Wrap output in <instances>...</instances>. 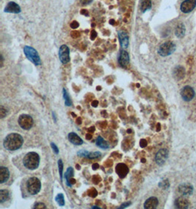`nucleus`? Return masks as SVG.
<instances>
[{
    "label": "nucleus",
    "mask_w": 196,
    "mask_h": 209,
    "mask_svg": "<svg viewBox=\"0 0 196 209\" xmlns=\"http://www.w3.org/2000/svg\"><path fill=\"white\" fill-rule=\"evenodd\" d=\"M118 34L121 46L123 49H127L129 44V38L127 32L124 30H120L118 31Z\"/></svg>",
    "instance_id": "ddd939ff"
},
{
    "label": "nucleus",
    "mask_w": 196,
    "mask_h": 209,
    "mask_svg": "<svg viewBox=\"0 0 196 209\" xmlns=\"http://www.w3.org/2000/svg\"><path fill=\"white\" fill-rule=\"evenodd\" d=\"M175 35L178 38H182L185 35V27H184V24L181 23L177 26L176 28H175Z\"/></svg>",
    "instance_id": "5701e85b"
},
{
    "label": "nucleus",
    "mask_w": 196,
    "mask_h": 209,
    "mask_svg": "<svg viewBox=\"0 0 196 209\" xmlns=\"http://www.w3.org/2000/svg\"><path fill=\"white\" fill-rule=\"evenodd\" d=\"M65 179H66V185H67L68 186H69V187H71L72 186L71 181L72 179H73V177H74V169L73 167H69L66 170V172L65 173Z\"/></svg>",
    "instance_id": "aec40b11"
},
{
    "label": "nucleus",
    "mask_w": 196,
    "mask_h": 209,
    "mask_svg": "<svg viewBox=\"0 0 196 209\" xmlns=\"http://www.w3.org/2000/svg\"><path fill=\"white\" fill-rule=\"evenodd\" d=\"M92 208H93V209H101V208H100V207H97V206H93V207H92Z\"/></svg>",
    "instance_id": "de8ad7c7"
},
{
    "label": "nucleus",
    "mask_w": 196,
    "mask_h": 209,
    "mask_svg": "<svg viewBox=\"0 0 196 209\" xmlns=\"http://www.w3.org/2000/svg\"><path fill=\"white\" fill-rule=\"evenodd\" d=\"M96 144L97 146H99V147H101V148L102 149H108L109 147H110L108 142H107L105 140H104V138L101 136H99L97 137L96 141Z\"/></svg>",
    "instance_id": "4be33fe9"
},
{
    "label": "nucleus",
    "mask_w": 196,
    "mask_h": 209,
    "mask_svg": "<svg viewBox=\"0 0 196 209\" xmlns=\"http://www.w3.org/2000/svg\"><path fill=\"white\" fill-rule=\"evenodd\" d=\"M116 173L118 174V175L121 178H123L127 175V174L129 173V167H127L126 164L123 163H120L118 164L115 167Z\"/></svg>",
    "instance_id": "2eb2a0df"
},
{
    "label": "nucleus",
    "mask_w": 196,
    "mask_h": 209,
    "mask_svg": "<svg viewBox=\"0 0 196 209\" xmlns=\"http://www.w3.org/2000/svg\"><path fill=\"white\" fill-rule=\"evenodd\" d=\"M79 2L82 5H90L93 2V0H79Z\"/></svg>",
    "instance_id": "c9c22d12"
},
{
    "label": "nucleus",
    "mask_w": 196,
    "mask_h": 209,
    "mask_svg": "<svg viewBox=\"0 0 196 209\" xmlns=\"http://www.w3.org/2000/svg\"><path fill=\"white\" fill-rule=\"evenodd\" d=\"M99 105V101H94L92 102V106L93 107H96Z\"/></svg>",
    "instance_id": "ea45409f"
},
{
    "label": "nucleus",
    "mask_w": 196,
    "mask_h": 209,
    "mask_svg": "<svg viewBox=\"0 0 196 209\" xmlns=\"http://www.w3.org/2000/svg\"><path fill=\"white\" fill-rule=\"evenodd\" d=\"M101 153L99 152V151H96V152H89L88 156L86 157V159H96L101 157Z\"/></svg>",
    "instance_id": "cd10ccee"
},
{
    "label": "nucleus",
    "mask_w": 196,
    "mask_h": 209,
    "mask_svg": "<svg viewBox=\"0 0 196 209\" xmlns=\"http://www.w3.org/2000/svg\"><path fill=\"white\" fill-rule=\"evenodd\" d=\"M81 14L85 15V16H88V12L86 10H81Z\"/></svg>",
    "instance_id": "79ce46f5"
},
{
    "label": "nucleus",
    "mask_w": 196,
    "mask_h": 209,
    "mask_svg": "<svg viewBox=\"0 0 196 209\" xmlns=\"http://www.w3.org/2000/svg\"><path fill=\"white\" fill-rule=\"evenodd\" d=\"M62 95H63V99L65 100V104L67 106H71L72 105V101L69 95H68L67 90L66 89H62Z\"/></svg>",
    "instance_id": "a878e982"
},
{
    "label": "nucleus",
    "mask_w": 196,
    "mask_h": 209,
    "mask_svg": "<svg viewBox=\"0 0 196 209\" xmlns=\"http://www.w3.org/2000/svg\"><path fill=\"white\" fill-rule=\"evenodd\" d=\"M196 6V0H185L181 5V10L184 13H188L194 10Z\"/></svg>",
    "instance_id": "f8f14e48"
},
{
    "label": "nucleus",
    "mask_w": 196,
    "mask_h": 209,
    "mask_svg": "<svg viewBox=\"0 0 196 209\" xmlns=\"http://www.w3.org/2000/svg\"><path fill=\"white\" fill-rule=\"evenodd\" d=\"M26 187L29 195H36L41 189V182L38 177H32L27 180Z\"/></svg>",
    "instance_id": "7ed1b4c3"
},
{
    "label": "nucleus",
    "mask_w": 196,
    "mask_h": 209,
    "mask_svg": "<svg viewBox=\"0 0 196 209\" xmlns=\"http://www.w3.org/2000/svg\"><path fill=\"white\" fill-rule=\"evenodd\" d=\"M181 95H182L183 100H184L185 101H190L195 96V91L191 87L186 86L181 91Z\"/></svg>",
    "instance_id": "9b49d317"
},
{
    "label": "nucleus",
    "mask_w": 196,
    "mask_h": 209,
    "mask_svg": "<svg viewBox=\"0 0 196 209\" xmlns=\"http://www.w3.org/2000/svg\"><path fill=\"white\" fill-rule=\"evenodd\" d=\"M159 205V200L156 197H151L145 200L144 203V208L145 209H154L156 208Z\"/></svg>",
    "instance_id": "f3484780"
},
{
    "label": "nucleus",
    "mask_w": 196,
    "mask_h": 209,
    "mask_svg": "<svg viewBox=\"0 0 196 209\" xmlns=\"http://www.w3.org/2000/svg\"><path fill=\"white\" fill-rule=\"evenodd\" d=\"M169 153L167 149H160L155 156V162L160 166H162L167 161Z\"/></svg>",
    "instance_id": "6e6552de"
},
{
    "label": "nucleus",
    "mask_w": 196,
    "mask_h": 209,
    "mask_svg": "<svg viewBox=\"0 0 196 209\" xmlns=\"http://www.w3.org/2000/svg\"><path fill=\"white\" fill-rule=\"evenodd\" d=\"M52 117H53V119H54V121H55V123H57V117H56V114H55V112H52Z\"/></svg>",
    "instance_id": "37998d69"
},
{
    "label": "nucleus",
    "mask_w": 196,
    "mask_h": 209,
    "mask_svg": "<svg viewBox=\"0 0 196 209\" xmlns=\"http://www.w3.org/2000/svg\"><path fill=\"white\" fill-rule=\"evenodd\" d=\"M77 122H78V124H81V119L80 118H78V120H77Z\"/></svg>",
    "instance_id": "8fccbe9b"
},
{
    "label": "nucleus",
    "mask_w": 196,
    "mask_h": 209,
    "mask_svg": "<svg viewBox=\"0 0 196 209\" xmlns=\"http://www.w3.org/2000/svg\"><path fill=\"white\" fill-rule=\"evenodd\" d=\"M92 168H93V170H97L99 168V165L98 164H93V166H92Z\"/></svg>",
    "instance_id": "a19ab883"
},
{
    "label": "nucleus",
    "mask_w": 196,
    "mask_h": 209,
    "mask_svg": "<svg viewBox=\"0 0 196 209\" xmlns=\"http://www.w3.org/2000/svg\"><path fill=\"white\" fill-rule=\"evenodd\" d=\"M175 207L176 208L184 209L187 208L190 206V203L185 197H180L175 200Z\"/></svg>",
    "instance_id": "dca6fc26"
},
{
    "label": "nucleus",
    "mask_w": 196,
    "mask_h": 209,
    "mask_svg": "<svg viewBox=\"0 0 196 209\" xmlns=\"http://www.w3.org/2000/svg\"><path fill=\"white\" fill-rule=\"evenodd\" d=\"M92 138V135H90V134H87L86 135V139L87 140H90V139Z\"/></svg>",
    "instance_id": "a18cd8bd"
},
{
    "label": "nucleus",
    "mask_w": 196,
    "mask_h": 209,
    "mask_svg": "<svg viewBox=\"0 0 196 209\" xmlns=\"http://www.w3.org/2000/svg\"><path fill=\"white\" fill-rule=\"evenodd\" d=\"M55 201L57 204L60 206H65V198L64 195L62 193L58 194L56 197H55Z\"/></svg>",
    "instance_id": "bb28decb"
},
{
    "label": "nucleus",
    "mask_w": 196,
    "mask_h": 209,
    "mask_svg": "<svg viewBox=\"0 0 196 209\" xmlns=\"http://www.w3.org/2000/svg\"><path fill=\"white\" fill-rule=\"evenodd\" d=\"M68 140L74 145H81L83 144V141L80 136L74 132L69 133L68 135Z\"/></svg>",
    "instance_id": "6ab92c4d"
},
{
    "label": "nucleus",
    "mask_w": 196,
    "mask_h": 209,
    "mask_svg": "<svg viewBox=\"0 0 196 209\" xmlns=\"http://www.w3.org/2000/svg\"><path fill=\"white\" fill-rule=\"evenodd\" d=\"M3 61H4L3 56H2V55H1V68L3 66Z\"/></svg>",
    "instance_id": "49530a36"
},
{
    "label": "nucleus",
    "mask_w": 196,
    "mask_h": 209,
    "mask_svg": "<svg viewBox=\"0 0 196 209\" xmlns=\"http://www.w3.org/2000/svg\"><path fill=\"white\" fill-rule=\"evenodd\" d=\"M148 145V142L145 140H141L140 142V145L141 147H145Z\"/></svg>",
    "instance_id": "e433bc0d"
},
{
    "label": "nucleus",
    "mask_w": 196,
    "mask_h": 209,
    "mask_svg": "<svg viewBox=\"0 0 196 209\" xmlns=\"http://www.w3.org/2000/svg\"><path fill=\"white\" fill-rule=\"evenodd\" d=\"M151 0H142L140 4V10L143 13L150 10L151 8Z\"/></svg>",
    "instance_id": "b1692460"
},
{
    "label": "nucleus",
    "mask_w": 196,
    "mask_h": 209,
    "mask_svg": "<svg viewBox=\"0 0 196 209\" xmlns=\"http://www.w3.org/2000/svg\"><path fill=\"white\" fill-rule=\"evenodd\" d=\"M141 162H145V159H142V160H141Z\"/></svg>",
    "instance_id": "3c124183"
},
{
    "label": "nucleus",
    "mask_w": 196,
    "mask_h": 209,
    "mask_svg": "<svg viewBox=\"0 0 196 209\" xmlns=\"http://www.w3.org/2000/svg\"><path fill=\"white\" fill-rule=\"evenodd\" d=\"M24 138L21 134L17 133H11L5 138L3 146L5 148L10 151H17L23 145Z\"/></svg>",
    "instance_id": "f257e3e1"
},
{
    "label": "nucleus",
    "mask_w": 196,
    "mask_h": 209,
    "mask_svg": "<svg viewBox=\"0 0 196 209\" xmlns=\"http://www.w3.org/2000/svg\"><path fill=\"white\" fill-rule=\"evenodd\" d=\"M59 58L62 64H67L70 62V49L66 45H62L59 49Z\"/></svg>",
    "instance_id": "0eeeda50"
},
{
    "label": "nucleus",
    "mask_w": 196,
    "mask_h": 209,
    "mask_svg": "<svg viewBox=\"0 0 196 209\" xmlns=\"http://www.w3.org/2000/svg\"><path fill=\"white\" fill-rule=\"evenodd\" d=\"M88 131H89V132H94V131H95V127H90V129H88Z\"/></svg>",
    "instance_id": "c03bdc74"
},
{
    "label": "nucleus",
    "mask_w": 196,
    "mask_h": 209,
    "mask_svg": "<svg viewBox=\"0 0 196 209\" xmlns=\"http://www.w3.org/2000/svg\"><path fill=\"white\" fill-rule=\"evenodd\" d=\"M18 123L19 126L24 130H29L32 127L33 121L32 118L27 114H22L18 117Z\"/></svg>",
    "instance_id": "423d86ee"
},
{
    "label": "nucleus",
    "mask_w": 196,
    "mask_h": 209,
    "mask_svg": "<svg viewBox=\"0 0 196 209\" xmlns=\"http://www.w3.org/2000/svg\"><path fill=\"white\" fill-rule=\"evenodd\" d=\"M110 23L111 24H114V23H115V21H114V20H110Z\"/></svg>",
    "instance_id": "09e8293b"
},
{
    "label": "nucleus",
    "mask_w": 196,
    "mask_h": 209,
    "mask_svg": "<svg viewBox=\"0 0 196 209\" xmlns=\"http://www.w3.org/2000/svg\"><path fill=\"white\" fill-rule=\"evenodd\" d=\"M159 186H160V188H163V189H167V188L170 187L169 181H168V179H164V180L160 181V182L159 183Z\"/></svg>",
    "instance_id": "c756f323"
},
{
    "label": "nucleus",
    "mask_w": 196,
    "mask_h": 209,
    "mask_svg": "<svg viewBox=\"0 0 196 209\" xmlns=\"http://www.w3.org/2000/svg\"><path fill=\"white\" fill-rule=\"evenodd\" d=\"M173 76L177 80H180L184 77V68L182 66H178L173 70Z\"/></svg>",
    "instance_id": "412c9836"
},
{
    "label": "nucleus",
    "mask_w": 196,
    "mask_h": 209,
    "mask_svg": "<svg viewBox=\"0 0 196 209\" xmlns=\"http://www.w3.org/2000/svg\"><path fill=\"white\" fill-rule=\"evenodd\" d=\"M33 208H36V209H46L47 208V206H46V205L44 204L43 203H36V204H35L34 207H33Z\"/></svg>",
    "instance_id": "2f4dec72"
},
{
    "label": "nucleus",
    "mask_w": 196,
    "mask_h": 209,
    "mask_svg": "<svg viewBox=\"0 0 196 209\" xmlns=\"http://www.w3.org/2000/svg\"><path fill=\"white\" fill-rule=\"evenodd\" d=\"M51 149L53 150V151L55 152V154H58L59 153V148L57 147V146L55 145V143H53V142H51Z\"/></svg>",
    "instance_id": "473e14b6"
},
{
    "label": "nucleus",
    "mask_w": 196,
    "mask_h": 209,
    "mask_svg": "<svg viewBox=\"0 0 196 209\" xmlns=\"http://www.w3.org/2000/svg\"><path fill=\"white\" fill-rule=\"evenodd\" d=\"M178 192L183 196L191 195L193 192V186L190 183H184L179 186Z\"/></svg>",
    "instance_id": "9d476101"
},
{
    "label": "nucleus",
    "mask_w": 196,
    "mask_h": 209,
    "mask_svg": "<svg viewBox=\"0 0 196 209\" xmlns=\"http://www.w3.org/2000/svg\"><path fill=\"white\" fill-rule=\"evenodd\" d=\"M131 204H132V202H126L124 203H123V204L121 205V206L118 207V209H123V208H127V207L130 206Z\"/></svg>",
    "instance_id": "72a5a7b5"
},
{
    "label": "nucleus",
    "mask_w": 196,
    "mask_h": 209,
    "mask_svg": "<svg viewBox=\"0 0 196 209\" xmlns=\"http://www.w3.org/2000/svg\"><path fill=\"white\" fill-rule=\"evenodd\" d=\"M79 23L77 21H74L71 24V27L72 29H77V28H78L79 27Z\"/></svg>",
    "instance_id": "4c0bfd02"
},
{
    "label": "nucleus",
    "mask_w": 196,
    "mask_h": 209,
    "mask_svg": "<svg viewBox=\"0 0 196 209\" xmlns=\"http://www.w3.org/2000/svg\"><path fill=\"white\" fill-rule=\"evenodd\" d=\"M97 37V33L96 32L95 30H93L92 31V32H91V36H90V39H91L92 40H95L96 39V38Z\"/></svg>",
    "instance_id": "58836bf2"
},
{
    "label": "nucleus",
    "mask_w": 196,
    "mask_h": 209,
    "mask_svg": "<svg viewBox=\"0 0 196 209\" xmlns=\"http://www.w3.org/2000/svg\"><path fill=\"white\" fill-rule=\"evenodd\" d=\"M57 164H58V170L60 180L62 181V177H63V163H62V161L61 159H59L58 162H57Z\"/></svg>",
    "instance_id": "c85d7f7f"
},
{
    "label": "nucleus",
    "mask_w": 196,
    "mask_h": 209,
    "mask_svg": "<svg viewBox=\"0 0 196 209\" xmlns=\"http://www.w3.org/2000/svg\"><path fill=\"white\" fill-rule=\"evenodd\" d=\"M10 177V171L8 168L1 166L0 167V184L7 182Z\"/></svg>",
    "instance_id": "a211bd4d"
},
{
    "label": "nucleus",
    "mask_w": 196,
    "mask_h": 209,
    "mask_svg": "<svg viewBox=\"0 0 196 209\" xmlns=\"http://www.w3.org/2000/svg\"><path fill=\"white\" fill-rule=\"evenodd\" d=\"M175 49H176V46L174 43L172 41L165 42L159 47L158 53L160 56L167 57L174 52Z\"/></svg>",
    "instance_id": "39448f33"
},
{
    "label": "nucleus",
    "mask_w": 196,
    "mask_h": 209,
    "mask_svg": "<svg viewBox=\"0 0 196 209\" xmlns=\"http://www.w3.org/2000/svg\"><path fill=\"white\" fill-rule=\"evenodd\" d=\"M24 166L29 170H35L39 167L40 156L36 152H29L23 159Z\"/></svg>",
    "instance_id": "f03ea898"
},
{
    "label": "nucleus",
    "mask_w": 196,
    "mask_h": 209,
    "mask_svg": "<svg viewBox=\"0 0 196 209\" xmlns=\"http://www.w3.org/2000/svg\"><path fill=\"white\" fill-rule=\"evenodd\" d=\"M21 7L18 4H16L14 2H10L7 4L6 7L5 8V13H21Z\"/></svg>",
    "instance_id": "4468645a"
},
{
    "label": "nucleus",
    "mask_w": 196,
    "mask_h": 209,
    "mask_svg": "<svg viewBox=\"0 0 196 209\" xmlns=\"http://www.w3.org/2000/svg\"><path fill=\"white\" fill-rule=\"evenodd\" d=\"M118 63L123 68H126L129 65L130 59H129V54L124 49L120 51L119 55H118Z\"/></svg>",
    "instance_id": "1a4fd4ad"
},
{
    "label": "nucleus",
    "mask_w": 196,
    "mask_h": 209,
    "mask_svg": "<svg viewBox=\"0 0 196 209\" xmlns=\"http://www.w3.org/2000/svg\"><path fill=\"white\" fill-rule=\"evenodd\" d=\"M24 53L25 56L29 60H30L33 64L36 65H40L42 63L40 57L39 56V54L38 53L37 50L31 46H26L24 47Z\"/></svg>",
    "instance_id": "20e7f679"
},
{
    "label": "nucleus",
    "mask_w": 196,
    "mask_h": 209,
    "mask_svg": "<svg viewBox=\"0 0 196 209\" xmlns=\"http://www.w3.org/2000/svg\"><path fill=\"white\" fill-rule=\"evenodd\" d=\"M88 195H89L90 197H95L97 195V192L96 189H91L89 191V193H88Z\"/></svg>",
    "instance_id": "f704fd0d"
},
{
    "label": "nucleus",
    "mask_w": 196,
    "mask_h": 209,
    "mask_svg": "<svg viewBox=\"0 0 196 209\" xmlns=\"http://www.w3.org/2000/svg\"><path fill=\"white\" fill-rule=\"evenodd\" d=\"M9 194L8 190L7 189H1L0 190V203L2 204L3 203H5V201H7L9 198Z\"/></svg>",
    "instance_id": "393cba45"
},
{
    "label": "nucleus",
    "mask_w": 196,
    "mask_h": 209,
    "mask_svg": "<svg viewBox=\"0 0 196 209\" xmlns=\"http://www.w3.org/2000/svg\"><path fill=\"white\" fill-rule=\"evenodd\" d=\"M7 113H8V110L5 107H4L3 106H0V118L2 119V118L6 117Z\"/></svg>",
    "instance_id": "7c9ffc66"
}]
</instances>
